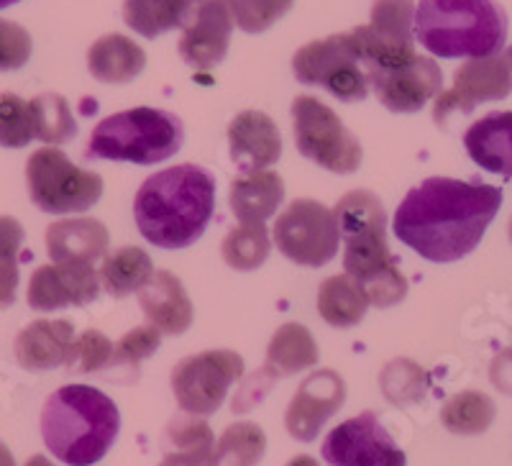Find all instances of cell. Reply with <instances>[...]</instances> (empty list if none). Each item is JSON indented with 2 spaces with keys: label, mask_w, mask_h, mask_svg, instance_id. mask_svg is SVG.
Returning a JSON list of instances; mask_svg holds the SVG:
<instances>
[{
  "label": "cell",
  "mask_w": 512,
  "mask_h": 466,
  "mask_svg": "<svg viewBox=\"0 0 512 466\" xmlns=\"http://www.w3.org/2000/svg\"><path fill=\"white\" fill-rule=\"evenodd\" d=\"M510 241H512V218H510Z\"/></svg>",
  "instance_id": "obj_49"
},
{
  "label": "cell",
  "mask_w": 512,
  "mask_h": 466,
  "mask_svg": "<svg viewBox=\"0 0 512 466\" xmlns=\"http://www.w3.org/2000/svg\"><path fill=\"white\" fill-rule=\"evenodd\" d=\"M269 233L264 223H241L239 228H231L228 236L223 239V259L228 267L239 269V272H251V269L262 267L269 257Z\"/></svg>",
  "instance_id": "obj_32"
},
{
  "label": "cell",
  "mask_w": 512,
  "mask_h": 466,
  "mask_svg": "<svg viewBox=\"0 0 512 466\" xmlns=\"http://www.w3.org/2000/svg\"><path fill=\"white\" fill-rule=\"evenodd\" d=\"M512 93V67L502 54L474 57L461 65L454 75V85L446 93H438L433 121L446 123L456 111H474L479 103L502 100Z\"/></svg>",
  "instance_id": "obj_14"
},
{
  "label": "cell",
  "mask_w": 512,
  "mask_h": 466,
  "mask_svg": "<svg viewBox=\"0 0 512 466\" xmlns=\"http://www.w3.org/2000/svg\"><path fill=\"white\" fill-rule=\"evenodd\" d=\"M26 185L34 205L44 213H82L103 195V177L72 164L67 154L47 146L26 162Z\"/></svg>",
  "instance_id": "obj_8"
},
{
  "label": "cell",
  "mask_w": 512,
  "mask_h": 466,
  "mask_svg": "<svg viewBox=\"0 0 512 466\" xmlns=\"http://www.w3.org/2000/svg\"><path fill=\"white\" fill-rule=\"evenodd\" d=\"M21 280V272H18V262H8V259H0V310L11 308L16 303V287Z\"/></svg>",
  "instance_id": "obj_41"
},
{
  "label": "cell",
  "mask_w": 512,
  "mask_h": 466,
  "mask_svg": "<svg viewBox=\"0 0 512 466\" xmlns=\"http://www.w3.org/2000/svg\"><path fill=\"white\" fill-rule=\"evenodd\" d=\"M292 126L297 152L310 162L336 175H351L359 169L361 144L326 103L310 95L292 100Z\"/></svg>",
  "instance_id": "obj_9"
},
{
  "label": "cell",
  "mask_w": 512,
  "mask_h": 466,
  "mask_svg": "<svg viewBox=\"0 0 512 466\" xmlns=\"http://www.w3.org/2000/svg\"><path fill=\"white\" fill-rule=\"evenodd\" d=\"M415 36L443 59L489 57L505 47L507 16L495 0H420Z\"/></svg>",
  "instance_id": "obj_5"
},
{
  "label": "cell",
  "mask_w": 512,
  "mask_h": 466,
  "mask_svg": "<svg viewBox=\"0 0 512 466\" xmlns=\"http://www.w3.org/2000/svg\"><path fill=\"white\" fill-rule=\"evenodd\" d=\"M31 36L24 26L0 18V72L21 70L31 59Z\"/></svg>",
  "instance_id": "obj_39"
},
{
  "label": "cell",
  "mask_w": 512,
  "mask_h": 466,
  "mask_svg": "<svg viewBox=\"0 0 512 466\" xmlns=\"http://www.w3.org/2000/svg\"><path fill=\"white\" fill-rule=\"evenodd\" d=\"M346 382L333 369H318L303 379L287 405L285 426L295 441L310 443L318 438L328 420L344 408Z\"/></svg>",
  "instance_id": "obj_16"
},
{
  "label": "cell",
  "mask_w": 512,
  "mask_h": 466,
  "mask_svg": "<svg viewBox=\"0 0 512 466\" xmlns=\"http://www.w3.org/2000/svg\"><path fill=\"white\" fill-rule=\"evenodd\" d=\"M0 466H16V459H13L11 449H8L3 441H0Z\"/></svg>",
  "instance_id": "obj_44"
},
{
  "label": "cell",
  "mask_w": 512,
  "mask_h": 466,
  "mask_svg": "<svg viewBox=\"0 0 512 466\" xmlns=\"http://www.w3.org/2000/svg\"><path fill=\"white\" fill-rule=\"evenodd\" d=\"M507 62H510V67H512V47L507 49Z\"/></svg>",
  "instance_id": "obj_48"
},
{
  "label": "cell",
  "mask_w": 512,
  "mask_h": 466,
  "mask_svg": "<svg viewBox=\"0 0 512 466\" xmlns=\"http://www.w3.org/2000/svg\"><path fill=\"white\" fill-rule=\"evenodd\" d=\"M100 285L113 298H128L139 292L154 274L152 257L139 246H123V249L108 254L100 267Z\"/></svg>",
  "instance_id": "obj_28"
},
{
  "label": "cell",
  "mask_w": 512,
  "mask_h": 466,
  "mask_svg": "<svg viewBox=\"0 0 512 466\" xmlns=\"http://www.w3.org/2000/svg\"><path fill=\"white\" fill-rule=\"evenodd\" d=\"M192 3H203V0H192Z\"/></svg>",
  "instance_id": "obj_50"
},
{
  "label": "cell",
  "mask_w": 512,
  "mask_h": 466,
  "mask_svg": "<svg viewBox=\"0 0 512 466\" xmlns=\"http://www.w3.org/2000/svg\"><path fill=\"white\" fill-rule=\"evenodd\" d=\"M90 75L108 85H123L141 75L146 67L144 49L123 34L100 36L88 52Z\"/></svg>",
  "instance_id": "obj_25"
},
{
  "label": "cell",
  "mask_w": 512,
  "mask_h": 466,
  "mask_svg": "<svg viewBox=\"0 0 512 466\" xmlns=\"http://www.w3.org/2000/svg\"><path fill=\"white\" fill-rule=\"evenodd\" d=\"M274 244L300 267H323L336 257L341 244L336 210L318 200H295L280 213L272 228Z\"/></svg>",
  "instance_id": "obj_10"
},
{
  "label": "cell",
  "mask_w": 512,
  "mask_h": 466,
  "mask_svg": "<svg viewBox=\"0 0 512 466\" xmlns=\"http://www.w3.org/2000/svg\"><path fill=\"white\" fill-rule=\"evenodd\" d=\"M369 298L351 274L328 277L318 290V313L333 328H351L364 318Z\"/></svg>",
  "instance_id": "obj_27"
},
{
  "label": "cell",
  "mask_w": 512,
  "mask_h": 466,
  "mask_svg": "<svg viewBox=\"0 0 512 466\" xmlns=\"http://www.w3.org/2000/svg\"><path fill=\"white\" fill-rule=\"evenodd\" d=\"M233 13L228 0H203L180 39V54L195 70H213L228 54Z\"/></svg>",
  "instance_id": "obj_18"
},
{
  "label": "cell",
  "mask_w": 512,
  "mask_h": 466,
  "mask_svg": "<svg viewBox=\"0 0 512 466\" xmlns=\"http://www.w3.org/2000/svg\"><path fill=\"white\" fill-rule=\"evenodd\" d=\"M213 451L208 449H177L169 451L159 466H210Z\"/></svg>",
  "instance_id": "obj_42"
},
{
  "label": "cell",
  "mask_w": 512,
  "mask_h": 466,
  "mask_svg": "<svg viewBox=\"0 0 512 466\" xmlns=\"http://www.w3.org/2000/svg\"><path fill=\"white\" fill-rule=\"evenodd\" d=\"M244 374V359L236 351L218 349L192 354L172 369V392L182 413L213 415L226 400L233 382Z\"/></svg>",
  "instance_id": "obj_11"
},
{
  "label": "cell",
  "mask_w": 512,
  "mask_h": 466,
  "mask_svg": "<svg viewBox=\"0 0 512 466\" xmlns=\"http://www.w3.org/2000/svg\"><path fill=\"white\" fill-rule=\"evenodd\" d=\"M216 210V177L198 164H177L139 187L134 218L141 236L159 249H187L203 236Z\"/></svg>",
  "instance_id": "obj_2"
},
{
  "label": "cell",
  "mask_w": 512,
  "mask_h": 466,
  "mask_svg": "<svg viewBox=\"0 0 512 466\" xmlns=\"http://www.w3.org/2000/svg\"><path fill=\"white\" fill-rule=\"evenodd\" d=\"M111 356H113L111 341H108L100 331H93V328H90V331L82 333L80 338H75L70 359H67L64 367L77 374L105 372L108 364H111Z\"/></svg>",
  "instance_id": "obj_37"
},
{
  "label": "cell",
  "mask_w": 512,
  "mask_h": 466,
  "mask_svg": "<svg viewBox=\"0 0 512 466\" xmlns=\"http://www.w3.org/2000/svg\"><path fill=\"white\" fill-rule=\"evenodd\" d=\"M502 205V190L479 180L428 177L395 210L392 231L428 262H459L484 239Z\"/></svg>",
  "instance_id": "obj_1"
},
{
  "label": "cell",
  "mask_w": 512,
  "mask_h": 466,
  "mask_svg": "<svg viewBox=\"0 0 512 466\" xmlns=\"http://www.w3.org/2000/svg\"><path fill=\"white\" fill-rule=\"evenodd\" d=\"M21 0H0V8H8V6H16Z\"/></svg>",
  "instance_id": "obj_47"
},
{
  "label": "cell",
  "mask_w": 512,
  "mask_h": 466,
  "mask_svg": "<svg viewBox=\"0 0 512 466\" xmlns=\"http://www.w3.org/2000/svg\"><path fill=\"white\" fill-rule=\"evenodd\" d=\"M336 218L344 241V269L364 287L369 305L392 308L402 303L408 280L390 254L382 200L369 190H354L338 200Z\"/></svg>",
  "instance_id": "obj_3"
},
{
  "label": "cell",
  "mask_w": 512,
  "mask_h": 466,
  "mask_svg": "<svg viewBox=\"0 0 512 466\" xmlns=\"http://www.w3.org/2000/svg\"><path fill=\"white\" fill-rule=\"evenodd\" d=\"M295 0H228L233 21L246 34H262L292 8Z\"/></svg>",
  "instance_id": "obj_36"
},
{
  "label": "cell",
  "mask_w": 512,
  "mask_h": 466,
  "mask_svg": "<svg viewBox=\"0 0 512 466\" xmlns=\"http://www.w3.org/2000/svg\"><path fill=\"white\" fill-rule=\"evenodd\" d=\"M228 149L241 175L272 167L282 157V136L262 111H244L228 123Z\"/></svg>",
  "instance_id": "obj_19"
},
{
  "label": "cell",
  "mask_w": 512,
  "mask_h": 466,
  "mask_svg": "<svg viewBox=\"0 0 512 466\" xmlns=\"http://www.w3.org/2000/svg\"><path fill=\"white\" fill-rule=\"evenodd\" d=\"M282 200H285V182L272 169L236 177L228 195L233 216L239 218V223H264L277 213Z\"/></svg>",
  "instance_id": "obj_24"
},
{
  "label": "cell",
  "mask_w": 512,
  "mask_h": 466,
  "mask_svg": "<svg viewBox=\"0 0 512 466\" xmlns=\"http://www.w3.org/2000/svg\"><path fill=\"white\" fill-rule=\"evenodd\" d=\"M111 244L108 228L95 218H67L47 228V249L54 262H98Z\"/></svg>",
  "instance_id": "obj_23"
},
{
  "label": "cell",
  "mask_w": 512,
  "mask_h": 466,
  "mask_svg": "<svg viewBox=\"0 0 512 466\" xmlns=\"http://www.w3.org/2000/svg\"><path fill=\"white\" fill-rule=\"evenodd\" d=\"M369 88L377 93L379 103L392 113H415L443 88L441 67L428 57L413 54L400 65L369 67Z\"/></svg>",
  "instance_id": "obj_15"
},
{
  "label": "cell",
  "mask_w": 512,
  "mask_h": 466,
  "mask_svg": "<svg viewBox=\"0 0 512 466\" xmlns=\"http://www.w3.org/2000/svg\"><path fill=\"white\" fill-rule=\"evenodd\" d=\"M162 344V331L154 326H141L134 328V331H128L126 336L113 346V356H111V364L108 369H118V367H128L134 369L139 367L144 359L154 354Z\"/></svg>",
  "instance_id": "obj_38"
},
{
  "label": "cell",
  "mask_w": 512,
  "mask_h": 466,
  "mask_svg": "<svg viewBox=\"0 0 512 466\" xmlns=\"http://www.w3.org/2000/svg\"><path fill=\"white\" fill-rule=\"evenodd\" d=\"M287 466H320V464L313 459V456H295Z\"/></svg>",
  "instance_id": "obj_45"
},
{
  "label": "cell",
  "mask_w": 512,
  "mask_h": 466,
  "mask_svg": "<svg viewBox=\"0 0 512 466\" xmlns=\"http://www.w3.org/2000/svg\"><path fill=\"white\" fill-rule=\"evenodd\" d=\"M118 431V405L90 385L59 387L41 410V438L67 466L98 464L113 449Z\"/></svg>",
  "instance_id": "obj_4"
},
{
  "label": "cell",
  "mask_w": 512,
  "mask_h": 466,
  "mask_svg": "<svg viewBox=\"0 0 512 466\" xmlns=\"http://www.w3.org/2000/svg\"><path fill=\"white\" fill-rule=\"evenodd\" d=\"M139 305L149 326L169 336H180L192 326V303L185 287L172 272H154L139 290Z\"/></svg>",
  "instance_id": "obj_20"
},
{
  "label": "cell",
  "mask_w": 512,
  "mask_h": 466,
  "mask_svg": "<svg viewBox=\"0 0 512 466\" xmlns=\"http://www.w3.org/2000/svg\"><path fill=\"white\" fill-rule=\"evenodd\" d=\"M267 451V436L256 423H233L213 446L210 466H256Z\"/></svg>",
  "instance_id": "obj_30"
},
{
  "label": "cell",
  "mask_w": 512,
  "mask_h": 466,
  "mask_svg": "<svg viewBox=\"0 0 512 466\" xmlns=\"http://www.w3.org/2000/svg\"><path fill=\"white\" fill-rule=\"evenodd\" d=\"M24 244V226L11 216H0V259L18 262Z\"/></svg>",
  "instance_id": "obj_40"
},
{
  "label": "cell",
  "mask_w": 512,
  "mask_h": 466,
  "mask_svg": "<svg viewBox=\"0 0 512 466\" xmlns=\"http://www.w3.org/2000/svg\"><path fill=\"white\" fill-rule=\"evenodd\" d=\"M382 390L387 400L395 405H408L423 397L425 387H428V377L418 364L408 362V359H397V362L387 364L382 372Z\"/></svg>",
  "instance_id": "obj_35"
},
{
  "label": "cell",
  "mask_w": 512,
  "mask_h": 466,
  "mask_svg": "<svg viewBox=\"0 0 512 466\" xmlns=\"http://www.w3.org/2000/svg\"><path fill=\"white\" fill-rule=\"evenodd\" d=\"M192 0H123V21L144 39H157L185 24Z\"/></svg>",
  "instance_id": "obj_29"
},
{
  "label": "cell",
  "mask_w": 512,
  "mask_h": 466,
  "mask_svg": "<svg viewBox=\"0 0 512 466\" xmlns=\"http://www.w3.org/2000/svg\"><path fill=\"white\" fill-rule=\"evenodd\" d=\"M464 146L477 167L512 177V111L479 118L464 134Z\"/></svg>",
  "instance_id": "obj_22"
},
{
  "label": "cell",
  "mask_w": 512,
  "mask_h": 466,
  "mask_svg": "<svg viewBox=\"0 0 512 466\" xmlns=\"http://www.w3.org/2000/svg\"><path fill=\"white\" fill-rule=\"evenodd\" d=\"M36 139L49 146H59L77 134V123L72 118L70 103L57 93L36 95Z\"/></svg>",
  "instance_id": "obj_34"
},
{
  "label": "cell",
  "mask_w": 512,
  "mask_h": 466,
  "mask_svg": "<svg viewBox=\"0 0 512 466\" xmlns=\"http://www.w3.org/2000/svg\"><path fill=\"white\" fill-rule=\"evenodd\" d=\"M100 274L88 262H54L44 264L31 274L29 305L41 313L67 308V305H88L98 298Z\"/></svg>",
  "instance_id": "obj_17"
},
{
  "label": "cell",
  "mask_w": 512,
  "mask_h": 466,
  "mask_svg": "<svg viewBox=\"0 0 512 466\" xmlns=\"http://www.w3.org/2000/svg\"><path fill=\"white\" fill-rule=\"evenodd\" d=\"M24 466H54L52 461L47 459V456H41V454H36V456H31L29 461H26Z\"/></svg>",
  "instance_id": "obj_46"
},
{
  "label": "cell",
  "mask_w": 512,
  "mask_h": 466,
  "mask_svg": "<svg viewBox=\"0 0 512 466\" xmlns=\"http://www.w3.org/2000/svg\"><path fill=\"white\" fill-rule=\"evenodd\" d=\"M492 382H495L497 390L512 395V349L502 351L492 362Z\"/></svg>",
  "instance_id": "obj_43"
},
{
  "label": "cell",
  "mask_w": 512,
  "mask_h": 466,
  "mask_svg": "<svg viewBox=\"0 0 512 466\" xmlns=\"http://www.w3.org/2000/svg\"><path fill=\"white\" fill-rule=\"evenodd\" d=\"M318 344L303 323H285L269 341L267 362L262 372L269 379L292 377L318 364Z\"/></svg>",
  "instance_id": "obj_26"
},
{
  "label": "cell",
  "mask_w": 512,
  "mask_h": 466,
  "mask_svg": "<svg viewBox=\"0 0 512 466\" xmlns=\"http://www.w3.org/2000/svg\"><path fill=\"white\" fill-rule=\"evenodd\" d=\"M182 144L185 126L175 113L141 105L103 118L90 134L88 157L149 167L175 157Z\"/></svg>",
  "instance_id": "obj_6"
},
{
  "label": "cell",
  "mask_w": 512,
  "mask_h": 466,
  "mask_svg": "<svg viewBox=\"0 0 512 466\" xmlns=\"http://www.w3.org/2000/svg\"><path fill=\"white\" fill-rule=\"evenodd\" d=\"M292 72L303 85H318L333 98L354 103L369 95V77L354 31L310 41L292 57Z\"/></svg>",
  "instance_id": "obj_7"
},
{
  "label": "cell",
  "mask_w": 512,
  "mask_h": 466,
  "mask_svg": "<svg viewBox=\"0 0 512 466\" xmlns=\"http://www.w3.org/2000/svg\"><path fill=\"white\" fill-rule=\"evenodd\" d=\"M415 3L413 0H374L372 21L354 29L364 65H400L415 54Z\"/></svg>",
  "instance_id": "obj_13"
},
{
  "label": "cell",
  "mask_w": 512,
  "mask_h": 466,
  "mask_svg": "<svg viewBox=\"0 0 512 466\" xmlns=\"http://www.w3.org/2000/svg\"><path fill=\"white\" fill-rule=\"evenodd\" d=\"M495 415V402L484 392L469 390L459 392L443 405L441 423L446 426V431L456 433V436H479L492 426Z\"/></svg>",
  "instance_id": "obj_31"
},
{
  "label": "cell",
  "mask_w": 512,
  "mask_h": 466,
  "mask_svg": "<svg viewBox=\"0 0 512 466\" xmlns=\"http://www.w3.org/2000/svg\"><path fill=\"white\" fill-rule=\"evenodd\" d=\"M320 456L328 466H408L405 451L372 410L338 423L320 446Z\"/></svg>",
  "instance_id": "obj_12"
},
{
  "label": "cell",
  "mask_w": 512,
  "mask_h": 466,
  "mask_svg": "<svg viewBox=\"0 0 512 466\" xmlns=\"http://www.w3.org/2000/svg\"><path fill=\"white\" fill-rule=\"evenodd\" d=\"M34 139V100L18 98L16 93H0V146H6V149H24Z\"/></svg>",
  "instance_id": "obj_33"
},
{
  "label": "cell",
  "mask_w": 512,
  "mask_h": 466,
  "mask_svg": "<svg viewBox=\"0 0 512 466\" xmlns=\"http://www.w3.org/2000/svg\"><path fill=\"white\" fill-rule=\"evenodd\" d=\"M75 328L70 321H34L18 333L16 359L29 372H49L67 364Z\"/></svg>",
  "instance_id": "obj_21"
}]
</instances>
